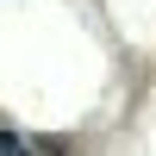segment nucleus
<instances>
[{
  "instance_id": "1",
  "label": "nucleus",
  "mask_w": 156,
  "mask_h": 156,
  "mask_svg": "<svg viewBox=\"0 0 156 156\" xmlns=\"http://www.w3.org/2000/svg\"><path fill=\"white\" fill-rule=\"evenodd\" d=\"M0 156H31V144H25V131H12V125H6V131H0Z\"/></svg>"
}]
</instances>
